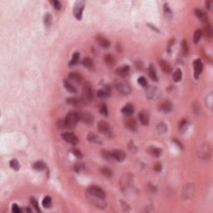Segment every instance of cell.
<instances>
[{"label": "cell", "instance_id": "cell-1", "mask_svg": "<svg viewBox=\"0 0 213 213\" xmlns=\"http://www.w3.org/2000/svg\"><path fill=\"white\" fill-rule=\"evenodd\" d=\"M78 121H79V113L73 111L69 112L64 119L65 128H70V129L74 128L78 123Z\"/></svg>", "mask_w": 213, "mask_h": 213}, {"label": "cell", "instance_id": "cell-2", "mask_svg": "<svg viewBox=\"0 0 213 213\" xmlns=\"http://www.w3.org/2000/svg\"><path fill=\"white\" fill-rule=\"evenodd\" d=\"M197 155L202 160H207L212 155V147L208 143H203L199 146L197 150Z\"/></svg>", "mask_w": 213, "mask_h": 213}, {"label": "cell", "instance_id": "cell-3", "mask_svg": "<svg viewBox=\"0 0 213 213\" xmlns=\"http://www.w3.org/2000/svg\"><path fill=\"white\" fill-rule=\"evenodd\" d=\"M93 97V92L92 86L89 82H85L82 87V99L84 102V103H90Z\"/></svg>", "mask_w": 213, "mask_h": 213}, {"label": "cell", "instance_id": "cell-4", "mask_svg": "<svg viewBox=\"0 0 213 213\" xmlns=\"http://www.w3.org/2000/svg\"><path fill=\"white\" fill-rule=\"evenodd\" d=\"M115 87L117 90L121 94L128 95L131 93V87L126 82L123 80H117L115 82Z\"/></svg>", "mask_w": 213, "mask_h": 213}, {"label": "cell", "instance_id": "cell-5", "mask_svg": "<svg viewBox=\"0 0 213 213\" xmlns=\"http://www.w3.org/2000/svg\"><path fill=\"white\" fill-rule=\"evenodd\" d=\"M87 198H88V201L90 202L92 205H93V206L98 207V208H105L107 207V204L104 202V199L95 197L93 195L90 194L89 192L87 194Z\"/></svg>", "mask_w": 213, "mask_h": 213}, {"label": "cell", "instance_id": "cell-6", "mask_svg": "<svg viewBox=\"0 0 213 213\" xmlns=\"http://www.w3.org/2000/svg\"><path fill=\"white\" fill-rule=\"evenodd\" d=\"M133 181V176L130 173H126L123 176V177L120 180V185L123 190H128L129 187H131Z\"/></svg>", "mask_w": 213, "mask_h": 213}, {"label": "cell", "instance_id": "cell-7", "mask_svg": "<svg viewBox=\"0 0 213 213\" xmlns=\"http://www.w3.org/2000/svg\"><path fill=\"white\" fill-rule=\"evenodd\" d=\"M160 90L155 86H150L147 88L146 96L148 99L156 100L160 97Z\"/></svg>", "mask_w": 213, "mask_h": 213}, {"label": "cell", "instance_id": "cell-8", "mask_svg": "<svg viewBox=\"0 0 213 213\" xmlns=\"http://www.w3.org/2000/svg\"><path fill=\"white\" fill-rule=\"evenodd\" d=\"M84 5L85 3L83 1H77L73 6V14L75 16V18L78 20H81L82 19V11L84 9Z\"/></svg>", "mask_w": 213, "mask_h": 213}, {"label": "cell", "instance_id": "cell-9", "mask_svg": "<svg viewBox=\"0 0 213 213\" xmlns=\"http://www.w3.org/2000/svg\"><path fill=\"white\" fill-rule=\"evenodd\" d=\"M98 129L100 133H103L106 136H108V137H112V130L110 128V126L108 123L106 122H99L98 124Z\"/></svg>", "mask_w": 213, "mask_h": 213}, {"label": "cell", "instance_id": "cell-10", "mask_svg": "<svg viewBox=\"0 0 213 213\" xmlns=\"http://www.w3.org/2000/svg\"><path fill=\"white\" fill-rule=\"evenodd\" d=\"M182 195L185 199H190L194 195V186L191 183L185 185L183 187V191H182Z\"/></svg>", "mask_w": 213, "mask_h": 213}, {"label": "cell", "instance_id": "cell-11", "mask_svg": "<svg viewBox=\"0 0 213 213\" xmlns=\"http://www.w3.org/2000/svg\"><path fill=\"white\" fill-rule=\"evenodd\" d=\"M88 192L90 194L95 196V197H98L103 199H104L105 196H106L103 190L98 187V186H91L89 189H88Z\"/></svg>", "mask_w": 213, "mask_h": 213}, {"label": "cell", "instance_id": "cell-12", "mask_svg": "<svg viewBox=\"0 0 213 213\" xmlns=\"http://www.w3.org/2000/svg\"><path fill=\"white\" fill-rule=\"evenodd\" d=\"M62 138H63L66 142H69L72 145H76V144H77L78 142H79V140H78V138H77L76 135H74L73 133H62Z\"/></svg>", "mask_w": 213, "mask_h": 213}, {"label": "cell", "instance_id": "cell-13", "mask_svg": "<svg viewBox=\"0 0 213 213\" xmlns=\"http://www.w3.org/2000/svg\"><path fill=\"white\" fill-rule=\"evenodd\" d=\"M93 116L90 113H81L79 114V120L86 124H92L93 123Z\"/></svg>", "mask_w": 213, "mask_h": 213}, {"label": "cell", "instance_id": "cell-14", "mask_svg": "<svg viewBox=\"0 0 213 213\" xmlns=\"http://www.w3.org/2000/svg\"><path fill=\"white\" fill-rule=\"evenodd\" d=\"M124 125L125 127L131 130V131H136L137 128V122L135 119L132 118H128L124 120Z\"/></svg>", "mask_w": 213, "mask_h": 213}, {"label": "cell", "instance_id": "cell-15", "mask_svg": "<svg viewBox=\"0 0 213 213\" xmlns=\"http://www.w3.org/2000/svg\"><path fill=\"white\" fill-rule=\"evenodd\" d=\"M193 66H194L195 77H196V78H198V77L200 76V74L202 73V68H203L202 62V61H201L200 59H197V60H195L194 63H193Z\"/></svg>", "mask_w": 213, "mask_h": 213}, {"label": "cell", "instance_id": "cell-16", "mask_svg": "<svg viewBox=\"0 0 213 213\" xmlns=\"http://www.w3.org/2000/svg\"><path fill=\"white\" fill-rule=\"evenodd\" d=\"M96 42L97 43L103 48H108L110 47V42L108 39H107L102 35H98L96 37Z\"/></svg>", "mask_w": 213, "mask_h": 213}, {"label": "cell", "instance_id": "cell-17", "mask_svg": "<svg viewBox=\"0 0 213 213\" xmlns=\"http://www.w3.org/2000/svg\"><path fill=\"white\" fill-rule=\"evenodd\" d=\"M195 14L197 17V19L199 20H201L202 23H204V24H207L208 23V17H207V14L204 12L203 10L199 9H195Z\"/></svg>", "mask_w": 213, "mask_h": 213}, {"label": "cell", "instance_id": "cell-18", "mask_svg": "<svg viewBox=\"0 0 213 213\" xmlns=\"http://www.w3.org/2000/svg\"><path fill=\"white\" fill-rule=\"evenodd\" d=\"M129 72H130V67L128 65H124V66L118 67L116 70V73H117V75H118L121 77H125L128 76Z\"/></svg>", "mask_w": 213, "mask_h": 213}, {"label": "cell", "instance_id": "cell-19", "mask_svg": "<svg viewBox=\"0 0 213 213\" xmlns=\"http://www.w3.org/2000/svg\"><path fill=\"white\" fill-rule=\"evenodd\" d=\"M112 155H113V159L118 161H123L126 157L125 152L122 150H113V151H112Z\"/></svg>", "mask_w": 213, "mask_h": 213}, {"label": "cell", "instance_id": "cell-20", "mask_svg": "<svg viewBox=\"0 0 213 213\" xmlns=\"http://www.w3.org/2000/svg\"><path fill=\"white\" fill-rule=\"evenodd\" d=\"M138 119L142 125H147L149 123V114L147 111H142L138 114Z\"/></svg>", "mask_w": 213, "mask_h": 213}, {"label": "cell", "instance_id": "cell-21", "mask_svg": "<svg viewBox=\"0 0 213 213\" xmlns=\"http://www.w3.org/2000/svg\"><path fill=\"white\" fill-rule=\"evenodd\" d=\"M66 102L68 104L72 105L74 107H81L82 105H84V102L82 101V98H67L66 100Z\"/></svg>", "mask_w": 213, "mask_h": 213}, {"label": "cell", "instance_id": "cell-22", "mask_svg": "<svg viewBox=\"0 0 213 213\" xmlns=\"http://www.w3.org/2000/svg\"><path fill=\"white\" fill-rule=\"evenodd\" d=\"M110 94H111V88L108 86H105L104 88L98 91V98H108Z\"/></svg>", "mask_w": 213, "mask_h": 213}, {"label": "cell", "instance_id": "cell-23", "mask_svg": "<svg viewBox=\"0 0 213 213\" xmlns=\"http://www.w3.org/2000/svg\"><path fill=\"white\" fill-rule=\"evenodd\" d=\"M133 112H134V108L132 103H128L127 105H125L123 107V108L122 109V113L128 117H130L133 113Z\"/></svg>", "mask_w": 213, "mask_h": 213}, {"label": "cell", "instance_id": "cell-24", "mask_svg": "<svg viewBox=\"0 0 213 213\" xmlns=\"http://www.w3.org/2000/svg\"><path fill=\"white\" fill-rule=\"evenodd\" d=\"M159 64H160V67H161V70L164 72L165 73H171V65L166 62L165 60H161L159 62Z\"/></svg>", "mask_w": 213, "mask_h": 213}, {"label": "cell", "instance_id": "cell-25", "mask_svg": "<svg viewBox=\"0 0 213 213\" xmlns=\"http://www.w3.org/2000/svg\"><path fill=\"white\" fill-rule=\"evenodd\" d=\"M147 152H149L151 155L152 156H156V157H158V156H161V153H162V151H161V149L160 148H158V147H148V149H147Z\"/></svg>", "mask_w": 213, "mask_h": 213}, {"label": "cell", "instance_id": "cell-26", "mask_svg": "<svg viewBox=\"0 0 213 213\" xmlns=\"http://www.w3.org/2000/svg\"><path fill=\"white\" fill-rule=\"evenodd\" d=\"M87 140H88L90 142L96 143V144H101V143L103 142L102 139H101L98 135H96L94 133H90L88 135H87Z\"/></svg>", "mask_w": 213, "mask_h": 213}, {"label": "cell", "instance_id": "cell-27", "mask_svg": "<svg viewBox=\"0 0 213 213\" xmlns=\"http://www.w3.org/2000/svg\"><path fill=\"white\" fill-rule=\"evenodd\" d=\"M160 109H161V111L165 112V113H168V112L171 111V109H172V104H171V103L169 102V101H164V102H162L161 105H160Z\"/></svg>", "mask_w": 213, "mask_h": 213}, {"label": "cell", "instance_id": "cell-28", "mask_svg": "<svg viewBox=\"0 0 213 213\" xmlns=\"http://www.w3.org/2000/svg\"><path fill=\"white\" fill-rule=\"evenodd\" d=\"M68 77H69V79H71L72 81L77 82V83L81 82L82 80V77L81 76L80 74H78L77 72H70L68 75Z\"/></svg>", "mask_w": 213, "mask_h": 213}, {"label": "cell", "instance_id": "cell-29", "mask_svg": "<svg viewBox=\"0 0 213 213\" xmlns=\"http://www.w3.org/2000/svg\"><path fill=\"white\" fill-rule=\"evenodd\" d=\"M104 62L108 66H113L116 63V60H115V57L111 55V54H107L104 56Z\"/></svg>", "mask_w": 213, "mask_h": 213}, {"label": "cell", "instance_id": "cell-30", "mask_svg": "<svg viewBox=\"0 0 213 213\" xmlns=\"http://www.w3.org/2000/svg\"><path fill=\"white\" fill-rule=\"evenodd\" d=\"M82 64H83V66L87 67V68H88V69H93V67H94L93 61L92 60V58H90V57H85L82 60Z\"/></svg>", "mask_w": 213, "mask_h": 213}, {"label": "cell", "instance_id": "cell-31", "mask_svg": "<svg viewBox=\"0 0 213 213\" xmlns=\"http://www.w3.org/2000/svg\"><path fill=\"white\" fill-rule=\"evenodd\" d=\"M63 84H64V87H65V88H66L67 90L68 91V92H70V93H75L77 92V89L75 88V87L72 85V83H70L67 80H64L63 82Z\"/></svg>", "mask_w": 213, "mask_h": 213}, {"label": "cell", "instance_id": "cell-32", "mask_svg": "<svg viewBox=\"0 0 213 213\" xmlns=\"http://www.w3.org/2000/svg\"><path fill=\"white\" fill-rule=\"evenodd\" d=\"M156 130H157L158 133L163 134V133H165L167 131V126L164 123H158V125L156 127Z\"/></svg>", "mask_w": 213, "mask_h": 213}, {"label": "cell", "instance_id": "cell-33", "mask_svg": "<svg viewBox=\"0 0 213 213\" xmlns=\"http://www.w3.org/2000/svg\"><path fill=\"white\" fill-rule=\"evenodd\" d=\"M204 33L207 37L208 38H212V25L209 24H207V25L204 27Z\"/></svg>", "mask_w": 213, "mask_h": 213}, {"label": "cell", "instance_id": "cell-34", "mask_svg": "<svg viewBox=\"0 0 213 213\" xmlns=\"http://www.w3.org/2000/svg\"><path fill=\"white\" fill-rule=\"evenodd\" d=\"M45 167H46V165H45V163L42 161H37V162H35L33 165V168H34L35 170L38 171L43 170V169H45Z\"/></svg>", "mask_w": 213, "mask_h": 213}, {"label": "cell", "instance_id": "cell-35", "mask_svg": "<svg viewBox=\"0 0 213 213\" xmlns=\"http://www.w3.org/2000/svg\"><path fill=\"white\" fill-rule=\"evenodd\" d=\"M149 76L153 81H157L156 69H155L154 66H152V65H150V67H149Z\"/></svg>", "mask_w": 213, "mask_h": 213}, {"label": "cell", "instance_id": "cell-36", "mask_svg": "<svg viewBox=\"0 0 213 213\" xmlns=\"http://www.w3.org/2000/svg\"><path fill=\"white\" fill-rule=\"evenodd\" d=\"M181 77H182V72H181V70L178 68L173 72V80L177 82L181 81Z\"/></svg>", "mask_w": 213, "mask_h": 213}, {"label": "cell", "instance_id": "cell-37", "mask_svg": "<svg viewBox=\"0 0 213 213\" xmlns=\"http://www.w3.org/2000/svg\"><path fill=\"white\" fill-rule=\"evenodd\" d=\"M101 172H102L103 175L106 176V177H108V178H111L113 176V171L110 170L109 168H107V167H103L101 169Z\"/></svg>", "mask_w": 213, "mask_h": 213}, {"label": "cell", "instance_id": "cell-38", "mask_svg": "<svg viewBox=\"0 0 213 213\" xmlns=\"http://www.w3.org/2000/svg\"><path fill=\"white\" fill-rule=\"evenodd\" d=\"M206 104L207 106V108L209 109H212V106H213V96L212 93H210V94L207 97V98H206Z\"/></svg>", "mask_w": 213, "mask_h": 213}, {"label": "cell", "instance_id": "cell-39", "mask_svg": "<svg viewBox=\"0 0 213 213\" xmlns=\"http://www.w3.org/2000/svg\"><path fill=\"white\" fill-rule=\"evenodd\" d=\"M43 206L45 208H49L52 206V199L50 197H45L43 198Z\"/></svg>", "mask_w": 213, "mask_h": 213}, {"label": "cell", "instance_id": "cell-40", "mask_svg": "<svg viewBox=\"0 0 213 213\" xmlns=\"http://www.w3.org/2000/svg\"><path fill=\"white\" fill-rule=\"evenodd\" d=\"M202 31L200 30V29H197L196 30V32L194 33V37H193V40H194L195 43H198L200 39L202 38Z\"/></svg>", "mask_w": 213, "mask_h": 213}, {"label": "cell", "instance_id": "cell-41", "mask_svg": "<svg viewBox=\"0 0 213 213\" xmlns=\"http://www.w3.org/2000/svg\"><path fill=\"white\" fill-rule=\"evenodd\" d=\"M78 60H79V53H78V52L73 53L71 61L69 62V66H73V65L77 64V63L78 62Z\"/></svg>", "mask_w": 213, "mask_h": 213}, {"label": "cell", "instance_id": "cell-42", "mask_svg": "<svg viewBox=\"0 0 213 213\" xmlns=\"http://www.w3.org/2000/svg\"><path fill=\"white\" fill-rule=\"evenodd\" d=\"M99 112L101 113L102 115H103L105 117H107L108 115V107L107 105L103 103L99 106Z\"/></svg>", "mask_w": 213, "mask_h": 213}, {"label": "cell", "instance_id": "cell-43", "mask_svg": "<svg viewBox=\"0 0 213 213\" xmlns=\"http://www.w3.org/2000/svg\"><path fill=\"white\" fill-rule=\"evenodd\" d=\"M181 47H182V52L184 55H187L189 52V47H188V43L186 42V39H183L182 43H181Z\"/></svg>", "mask_w": 213, "mask_h": 213}, {"label": "cell", "instance_id": "cell-44", "mask_svg": "<svg viewBox=\"0 0 213 213\" xmlns=\"http://www.w3.org/2000/svg\"><path fill=\"white\" fill-rule=\"evenodd\" d=\"M164 14H165L166 18L169 19H171V17H172V11L171 10L168 4L164 5Z\"/></svg>", "mask_w": 213, "mask_h": 213}, {"label": "cell", "instance_id": "cell-45", "mask_svg": "<svg viewBox=\"0 0 213 213\" xmlns=\"http://www.w3.org/2000/svg\"><path fill=\"white\" fill-rule=\"evenodd\" d=\"M102 155L108 161L113 160V155H112V152H109V151H107V150H103L102 152Z\"/></svg>", "mask_w": 213, "mask_h": 213}, {"label": "cell", "instance_id": "cell-46", "mask_svg": "<svg viewBox=\"0 0 213 213\" xmlns=\"http://www.w3.org/2000/svg\"><path fill=\"white\" fill-rule=\"evenodd\" d=\"M51 24H52V17L49 14H47L44 16V24L47 28H49Z\"/></svg>", "mask_w": 213, "mask_h": 213}, {"label": "cell", "instance_id": "cell-47", "mask_svg": "<svg viewBox=\"0 0 213 213\" xmlns=\"http://www.w3.org/2000/svg\"><path fill=\"white\" fill-rule=\"evenodd\" d=\"M10 166H11V168H13L14 170L15 171H18L19 169V161H17L16 159H12L11 161H10Z\"/></svg>", "mask_w": 213, "mask_h": 213}, {"label": "cell", "instance_id": "cell-48", "mask_svg": "<svg viewBox=\"0 0 213 213\" xmlns=\"http://www.w3.org/2000/svg\"><path fill=\"white\" fill-rule=\"evenodd\" d=\"M30 202H31V204H32V206H33V207L36 209V211H37V212H41V210H40V208H39V206H38V201H37L36 199L32 197V198L30 199Z\"/></svg>", "mask_w": 213, "mask_h": 213}, {"label": "cell", "instance_id": "cell-49", "mask_svg": "<svg viewBox=\"0 0 213 213\" xmlns=\"http://www.w3.org/2000/svg\"><path fill=\"white\" fill-rule=\"evenodd\" d=\"M51 4L53 5V7L56 9L57 10H60L62 8V4L61 3L57 0H53V1H51Z\"/></svg>", "mask_w": 213, "mask_h": 213}, {"label": "cell", "instance_id": "cell-50", "mask_svg": "<svg viewBox=\"0 0 213 213\" xmlns=\"http://www.w3.org/2000/svg\"><path fill=\"white\" fill-rule=\"evenodd\" d=\"M138 83H139L140 85H142V87H147V79H146L144 77H140L138 78Z\"/></svg>", "mask_w": 213, "mask_h": 213}, {"label": "cell", "instance_id": "cell-51", "mask_svg": "<svg viewBox=\"0 0 213 213\" xmlns=\"http://www.w3.org/2000/svg\"><path fill=\"white\" fill-rule=\"evenodd\" d=\"M12 211H13V212H14V213L21 212V209H20V207H19L17 204H14V205L12 206Z\"/></svg>", "mask_w": 213, "mask_h": 213}, {"label": "cell", "instance_id": "cell-52", "mask_svg": "<svg viewBox=\"0 0 213 213\" xmlns=\"http://www.w3.org/2000/svg\"><path fill=\"white\" fill-rule=\"evenodd\" d=\"M186 127H187V121L184 119V120H182V121L181 122L180 124H179V129H181V130H182L183 128L186 129Z\"/></svg>", "mask_w": 213, "mask_h": 213}, {"label": "cell", "instance_id": "cell-53", "mask_svg": "<svg viewBox=\"0 0 213 213\" xmlns=\"http://www.w3.org/2000/svg\"><path fill=\"white\" fill-rule=\"evenodd\" d=\"M83 164H82V163H77L76 165L74 166V169L76 171H81L83 169Z\"/></svg>", "mask_w": 213, "mask_h": 213}, {"label": "cell", "instance_id": "cell-54", "mask_svg": "<svg viewBox=\"0 0 213 213\" xmlns=\"http://www.w3.org/2000/svg\"><path fill=\"white\" fill-rule=\"evenodd\" d=\"M72 153H73L75 156H77V157H82V153H81V152L78 150V149L73 148V149L72 150Z\"/></svg>", "mask_w": 213, "mask_h": 213}, {"label": "cell", "instance_id": "cell-55", "mask_svg": "<svg viewBox=\"0 0 213 213\" xmlns=\"http://www.w3.org/2000/svg\"><path fill=\"white\" fill-rule=\"evenodd\" d=\"M154 170L156 171H161V165L160 163H156V165L154 166Z\"/></svg>", "mask_w": 213, "mask_h": 213}, {"label": "cell", "instance_id": "cell-56", "mask_svg": "<svg viewBox=\"0 0 213 213\" xmlns=\"http://www.w3.org/2000/svg\"><path fill=\"white\" fill-rule=\"evenodd\" d=\"M122 205H123V209H124V211H125V212H129V211H130L129 206H128V204L125 203V202H122Z\"/></svg>", "mask_w": 213, "mask_h": 213}]
</instances>
